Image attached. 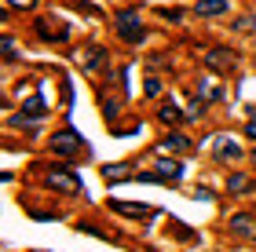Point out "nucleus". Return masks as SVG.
Masks as SVG:
<instances>
[{"label": "nucleus", "instance_id": "9b49d317", "mask_svg": "<svg viewBox=\"0 0 256 252\" xmlns=\"http://www.w3.org/2000/svg\"><path fill=\"white\" fill-rule=\"evenodd\" d=\"M208 62H212V66H230V51H212Z\"/></svg>", "mask_w": 256, "mask_h": 252}, {"label": "nucleus", "instance_id": "20e7f679", "mask_svg": "<svg viewBox=\"0 0 256 252\" xmlns=\"http://www.w3.org/2000/svg\"><path fill=\"white\" fill-rule=\"evenodd\" d=\"M52 150H55V154H77V150H80L77 132H59V135L52 139Z\"/></svg>", "mask_w": 256, "mask_h": 252}, {"label": "nucleus", "instance_id": "4468645a", "mask_svg": "<svg viewBox=\"0 0 256 252\" xmlns=\"http://www.w3.org/2000/svg\"><path fill=\"white\" fill-rule=\"evenodd\" d=\"M158 91H161V81H158V77H150V81H146V95H158Z\"/></svg>", "mask_w": 256, "mask_h": 252}, {"label": "nucleus", "instance_id": "f8f14e48", "mask_svg": "<svg viewBox=\"0 0 256 252\" xmlns=\"http://www.w3.org/2000/svg\"><path fill=\"white\" fill-rule=\"evenodd\" d=\"M252 220L249 216H234V231H242V234H252V227H249Z\"/></svg>", "mask_w": 256, "mask_h": 252}, {"label": "nucleus", "instance_id": "39448f33", "mask_svg": "<svg viewBox=\"0 0 256 252\" xmlns=\"http://www.w3.org/2000/svg\"><path fill=\"white\" fill-rule=\"evenodd\" d=\"M194 11H198V15H224V11H227V0H198V4H194Z\"/></svg>", "mask_w": 256, "mask_h": 252}, {"label": "nucleus", "instance_id": "dca6fc26", "mask_svg": "<svg viewBox=\"0 0 256 252\" xmlns=\"http://www.w3.org/2000/svg\"><path fill=\"white\" fill-rule=\"evenodd\" d=\"M246 135H249V139H256V121H252L249 128H246Z\"/></svg>", "mask_w": 256, "mask_h": 252}, {"label": "nucleus", "instance_id": "7ed1b4c3", "mask_svg": "<svg viewBox=\"0 0 256 252\" xmlns=\"http://www.w3.org/2000/svg\"><path fill=\"white\" fill-rule=\"evenodd\" d=\"M118 216H136V220H146V216H158V209H150V205H132V201H114L110 205Z\"/></svg>", "mask_w": 256, "mask_h": 252}, {"label": "nucleus", "instance_id": "9d476101", "mask_svg": "<svg viewBox=\"0 0 256 252\" xmlns=\"http://www.w3.org/2000/svg\"><path fill=\"white\" fill-rule=\"evenodd\" d=\"M161 121H165V124H176V121H183V110L176 106V102H165V106H161Z\"/></svg>", "mask_w": 256, "mask_h": 252}, {"label": "nucleus", "instance_id": "1a4fd4ad", "mask_svg": "<svg viewBox=\"0 0 256 252\" xmlns=\"http://www.w3.org/2000/svg\"><path fill=\"white\" fill-rule=\"evenodd\" d=\"M158 176H165V179H180V176H183V165H176V161H158Z\"/></svg>", "mask_w": 256, "mask_h": 252}, {"label": "nucleus", "instance_id": "0eeeda50", "mask_svg": "<svg viewBox=\"0 0 256 252\" xmlns=\"http://www.w3.org/2000/svg\"><path fill=\"white\" fill-rule=\"evenodd\" d=\"M212 154L224 157V161H230V157H242V150H238L230 139H216V143H212Z\"/></svg>", "mask_w": 256, "mask_h": 252}, {"label": "nucleus", "instance_id": "ddd939ff", "mask_svg": "<svg viewBox=\"0 0 256 252\" xmlns=\"http://www.w3.org/2000/svg\"><path fill=\"white\" fill-rule=\"evenodd\" d=\"M227 187H230V190H246V187H249V183H246V179H242V176H230V183H227Z\"/></svg>", "mask_w": 256, "mask_h": 252}, {"label": "nucleus", "instance_id": "6e6552de", "mask_svg": "<svg viewBox=\"0 0 256 252\" xmlns=\"http://www.w3.org/2000/svg\"><path fill=\"white\" fill-rule=\"evenodd\" d=\"M161 150H190V139L187 135H168V139H161Z\"/></svg>", "mask_w": 256, "mask_h": 252}, {"label": "nucleus", "instance_id": "f03ea898", "mask_svg": "<svg viewBox=\"0 0 256 252\" xmlns=\"http://www.w3.org/2000/svg\"><path fill=\"white\" fill-rule=\"evenodd\" d=\"M48 187L77 194V190H80V179L74 176V172H66V165H52V172H48Z\"/></svg>", "mask_w": 256, "mask_h": 252}, {"label": "nucleus", "instance_id": "423d86ee", "mask_svg": "<svg viewBox=\"0 0 256 252\" xmlns=\"http://www.w3.org/2000/svg\"><path fill=\"white\" fill-rule=\"evenodd\" d=\"M40 113H44V102H40V99H30V102H26V110L15 113L11 121H15V124H26L30 117H40Z\"/></svg>", "mask_w": 256, "mask_h": 252}, {"label": "nucleus", "instance_id": "f257e3e1", "mask_svg": "<svg viewBox=\"0 0 256 252\" xmlns=\"http://www.w3.org/2000/svg\"><path fill=\"white\" fill-rule=\"evenodd\" d=\"M118 33L128 44H143V22H139L136 11H121L118 15Z\"/></svg>", "mask_w": 256, "mask_h": 252}, {"label": "nucleus", "instance_id": "2eb2a0df", "mask_svg": "<svg viewBox=\"0 0 256 252\" xmlns=\"http://www.w3.org/2000/svg\"><path fill=\"white\" fill-rule=\"evenodd\" d=\"M8 4H15V7H33L37 0H8Z\"/></svg>", "mask_w": 256, "mask_h": 252}]
</instances>
